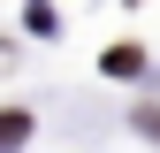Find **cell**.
<instances>
[{"label": "cell", "mask_w": 160, "mask_h": 153, "mask_svg": "<svg viewBox=\"0 0 160 153\" xmlns=\"http://www.w3.org/2000/svg\"><path fill=\"white\" fill-rule=\"evenodd\" d=\"M23 138H31V115L23 107H0V153H15Z\"/></svg>", "instance_id": "obj_1"}, {"label": "cell", "mask_w": 160, "mask_h": 153, "mask_svg": "<svg viewBox=\"0 0 160 153\" xmlns=\"http://www.w3.org/2000/svg\"><path fill=\"white\" fill-rule=\"evenodd\" d=\"M137 61H145L137 46H107V76H137Z\"/></svg>", "instance_id": "obj_2"}, {"label": "cell", "mask_w": 160, "mask_h": 153, "mask_svg": "<svg viewBox=\"0 0 160 153\" xmlns=\"http://www.w3.org/2000/svg\"><path fill=\"white\" fill-rule=\"evenodd\" d=\"M137 130H145V138L160 145V107H137Z\"/></svg>", "instance_id": "obj_3"}]
</instances>
